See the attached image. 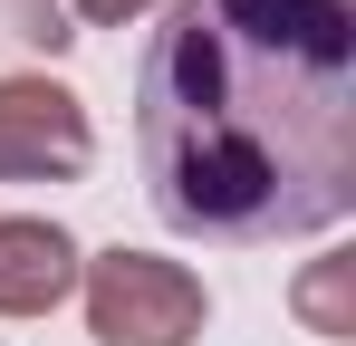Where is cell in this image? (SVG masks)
<instances>
[{"mask_svg": "<svg viewBox=\"0 0 356 346\" xmlns=\"http://www.w3.org/2000/svg\"><path fill=\"white\" fill-rule=\"evenodd\" d=\"M154 212L202 240H298L356 212V10L174 0L135 77Z\"/></svg>", "mask_w": 356, "mask_h": 346, "instance_id": "6da1fadb", "label": "cell"}, {"mask_svg": "<svg viewBox=\"0 0 356 346\" xmlns=\"http://www.w3.org/2000/svg\"><path fill=\"white\" fill-rule=\"evenodd\" d=\"M77 288H87V337L106 346H193L212 318L202 279L183 260H154V250H106L77 270Z\"/></svg>", "mask_w": 356, "mask_h": 346, "instance_id": "7a4b0ae2", "label": "cell"}, {"mask_svg": "<svg viewBox=\"0 0 356 346\" xmlns=\"http://www.w3.org/2000/svg\"><path fill=\"white\" fill-rule=\"evenodd\" d=\"M87 164L97 135L58 77H0V183H77Z\"/></svg>", "mask_w": 356, "mask_h": 346, "instance_id": "3957f363", "label": "cell"}, {"mask_svg": "<svg viewBox=\"0 0 356 346\" xmlns=\"http://www.w3.org/2000/svg\"><path fill=\"white\" fill-rule=\"evenodd\" d=\"M77 240L39 212H10L0 222V318H49L67 288H77Z\"/></svg>", "mask_w": 356, "mask_h": 346, "instance_id": "277c9868", "label": "cell"}, {"mask_svg": "<svg viewBox=\"0 0 356 346\" xmlns=\"http://www.w3.org/2000/svg\"><path fill=\"white\" fill-rule=\"evenodd\" d=\"M298 308H308L318 337H356V327H347V260H318L308 288H298Z\"/></svg>", "mask_w": 356, "mask_h": 346, "instance_id": "5b68a950", "label": "cell"}, {"mask_svg": "<svg viewBox=\"0 0 356 346\" xmlns=\"http://www.w3.org/2000/svg\"><path fill=\"white\" fill-rule=\"evenodd\" d=\"M0 29H10L19 49H67V39H77L58 0H0Z\"/></svg>", "mask_w": 356, "mask_h": 346, "instance_id": "8992f818", "label": "cell"}, {"mask_svg": "<svg viewBox=\"0 0 356 346\" xmlns=\"http://www.w3.org/2000/svg\"><path fill=\"white\" fill-rule=\"evenodd\" d=\"M135 10H154V0H77V19H97V29H116V19H135Z\"/></svg>", "mask_w": 356, "mask_h": 346, "instance_id": "52a82bcc", "label": "cell"}]
</instances>
